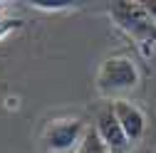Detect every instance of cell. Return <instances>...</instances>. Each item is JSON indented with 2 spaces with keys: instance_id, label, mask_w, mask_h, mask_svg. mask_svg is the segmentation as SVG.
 Listing matches in <instances>:
<instances>
[{
  "instance_id": "obj_6",
  "label": "cell",
  "mask_w": 156,
  "mask_h": 153,
  "mask_svg": "<svg viewBox=\"0 0 156 153\" xmlns=\"http://www.w3.org/2000/svg\"><path fill=\"white\" fill-rule=\"evenodd\" d=\"M77 153H109V148L102 143V138L97 136V131L92 126V128H87V133H84L80 148H77Z\"/></svg>"
},
{
  "instance_id": "obj_2",
  "label": "cell",
  "mask_w": 156,
  "mask_h": 153,
  "mask_svg": "<svg viewBox=\"0 0 156 153\" xmlns=\"http://www.w3.org/2000/svg\"><path fill=\"white\" fill-rule=\"evenodd\" d=\"M139 82V64L129 54H112L97 69V91L102 97H114V101L122 99V94L134 91Z\"/></svg>"
},
{
  "instance_id": "obj_3",
  "label": "cell",
  "mask_w": 156,
  "mask_h": 153,
  "mask_svg": "<svg viewBox=\"0 0 156 153\" xmlns=\"http://www.w3.org/2000/svg\"><path fill=\"white\" fill-rule=\"evenodd\" d=\"M84 133H87V126H84L82 119L57 116V119H50L42 126L40 141H42L45 151H50V153H72V151L80 148Z\"/></svg>"
},
{
  "instance_id": "obj_8",
  "label": "cell",
  "mask_w": 156,
  "mask_h": 153,
  "mask_svg": "<svg viewBox=\"0 0 156 153\" xmlns=\"http://www.w3.org/2000/svg\"><path fill=\"white\" fill-rule=\"evenodd\" d=\"M32 5L37 10H69L74 3H69V0H35Z\"/></svg>"
},
{
  "instance_id": "obj_4",
  "label": "cell",
  "mask_w": 156,
  "mask_h": 153,
  "mask_svg": "<svg viewBox=\"0 0 156 153\" xmlns=\"http://www.w3.org/2000/svg\"><path fill=\"white\" fill-rule=\"evenodd\" d=\"M112 111L116 121H119V126L124 128L129 143H139L144 136H146V128H149V121H146V114L139 104H134L129 99H116L112 101Z\"/></svg>"
},
{
  "instance_id": "obj_5",
  "label": "cell",
  "mask_w": 156,
  "mask_h": 153,
  "mask_svg": "<svg viewBox=\"0 0 156 153\" xmlns=\"http://www.w3.org/2000/svg\"><path fill=\"white\" fill-rule=\"evenodd\" d=\"M94 131H97V136L102 138V143L109 148V153H129L131 143H129V138H126L124 128L119 126V121H116L114 111H112V104L97 114Z\"/></svg>"
},
{
  "instance_id": "obj_9",
  "label": "cell",
  "mask_w": 156,
  "mask_h": 153,
  "mask_svg": "<svg viewBox=\"0 0 156 153\" xmlns=\"http://www.w3.org/2000/svg\"><path fill=\"white\" fill-rule=\"evenodd\" d=\"M146 5V10H149V15L154 17V22H156V3H144Z\"/></svg>"
},
{
  "instance_id": "obj_1",
  "label": "cell",
  "mask_w": 156,
  "mask_h": 153,
  "mask_svg": "<svg viewBox=\"0 0 156 153\" xmlns=\"http://www.w3.org/2000/svg\"><path fill=\"white\" fill-rule=\"evenodd\" d=\"M109 17L134 42V47L139 49V54L144 59H151L156 54V22L149 15L144 3H126V0L112 3L109 5Z\"/></svg>"
},
{
  "instance_id": "obj_7",
  "label": "cell",
  "mask_w": 156,
  "mask_h": 153,
  "mask_svg": "<svg viewBox=\"0 0 156 153\" xmlns=\"http://www.w3.org/2000/svg\"><path fill=\"white\" fill-rule=\"evenodd\" d=\"M20 25H23L20 17H10V15H5V12H0V40L8 37L10 32L20 30Z\"/></svg>"
},
{
  "instance_id": "obj_10",
  "label": "cell",
  "mask_w": 156,
  "mask_h": 153,
  "mask_svg": "<svg viewBox=\"0 0 156 153\" xmlns=\"http://www.w3.org/2000/svg\"><path fill=\"white\" fill-rule=\"evenodd\" d=\"M134 153H139V151H134Z\"/></svg>"
}]
</instances>
